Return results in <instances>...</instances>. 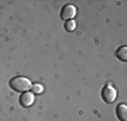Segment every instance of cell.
<instances>
[{"instance_id": "obj_3", "label": "cell", "mask_w": 127, "mask_h": 121, "mask_svg": "<svg viewBox=\"0 0 127 121\" xmlns=\"http://www.w3.org/2000/svg\"><path fill=\"white\" fill-rule=\"evenodd\" d=\"M76 14H77V10H76V7L74 5H72V4H68V5H65V7H62V10H61V19L62 20H73V18L76 16Z\"/></svg>"}, {"instance_id": "obj_7", "label": "cell", "mask_w": 127, "mask_h": 121, "mask_svg": "<svg viewBox=\"0 0 127 121\" xmlns=\"http://www.w3.org/2000/svg\"><path fill=\"white\" fill-rule=\"evenodd\" d=\"M31 89H32V93L41 94V93L43 92V85L42 83H34V85H31Z\"/></svg>"}, {"instance_id": "obj_8", "label": "cell", "mask_w": 127, "mask_h": 121, "mask_svg": "<svg viewBox=\"0 0 127 121\" xmlns=\"http://www.w3.org/2000/svg\"><path fill=\"white\" fill-rule=\"evenodd\" d=\"M76 22H74V20H68V22L65 23V30L66 31H73V30H76Z\"/></svg>"}, {"instance_id": "obj_6", "label": "cell", "mask_w": 127, "mask_h": 121, "mask_svg": "<svg viewBox=\"0 0 127 121\" xmlns=\"http://www.w3.org/2000/svg\"><path fill=\"white\" fill-rule=\"evenodd\" d=\"M115 55H116L118 59H120V60H123V62H126V60H127V47H126V46L119 47V48L116 50V53H115Z\"/></svg>"}, {"instance_id": "obj_5", "label": "cell", "mask_w": 127, "mask_h": 121, "mask_svg": "<svg viewBox=\"0 0 127 121\" xmlns=\"http://www.w3.org/2000/svg\"><path fill=\"white\" fill-rule=\"evenodd\" d=\"M116 116L120 121H127V106H126V104H120L116 106Z\"/></svg>"}, {"instance_id": "obj_2", "label": "cell", "mask_w": 127, "mask_h": 121, "mask_svg": "<svg viewBox=\"0 0 127 121\" xmlns=\"http://www.w3.org/2000/svg\"><path fill=\"white\" fill-rule=\"evenodd\" d=\"M101 98L107 104H111V102L115 101V98H116V90H115V87L112 85H105L101 89Z\"/></svg>"}, {"instance_id": "obj_4", "label": "cell", "mask_w": 127, "mask_h": 121, "mask_svg": "<svg viewBox=\"0 0 127 121\" xmlns=\"http://www.w3.org/2000/svg\"><path fill=\"white\" fill-rule=\"evenodd\" d=\"M19 102H20V105L25 106V108L31 106V105L34 104V94H32V93H29V92L23 93L19 98Z\"/></svg>"}, {"instance_id": "obj_1", "label": "cell", "mask_w": 127, "mask_h": 121, "mask_svg": "<svg viewBox=\"0 0 127 121\" xmlns=\"http://www.w3.org/2000/svg\"><path fill=\"white\" fill-rule=\"evenodd\" d=\"M10 86L11 89H14L15 92H20V93H26L29 89H31V82L29 78L26 77H14L10 81Z\"/></svg>"}]
</instances>
